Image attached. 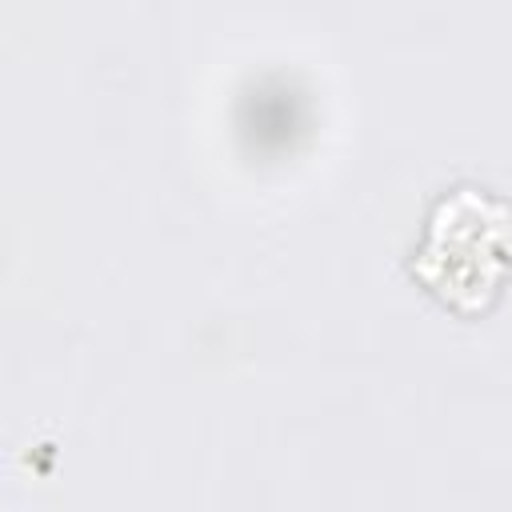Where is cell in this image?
I'll list each match as a JSON object with an SVG mask.
<instances>
[{"label":"cell","mask_w":512,"mask_h":512,"mask_svg":"<svg viewBox=\"0 0 512 512\" xmlns=\"http://www.w3.org/2000/svg\"><path fill=\"white\" fill-rule=\"evenodd\" d=\"M512 264V208L460 188L436 204L416 248L420 280L452 308H480Z\"/></svg>","instance_id":"obj_1"}]
</instances>
